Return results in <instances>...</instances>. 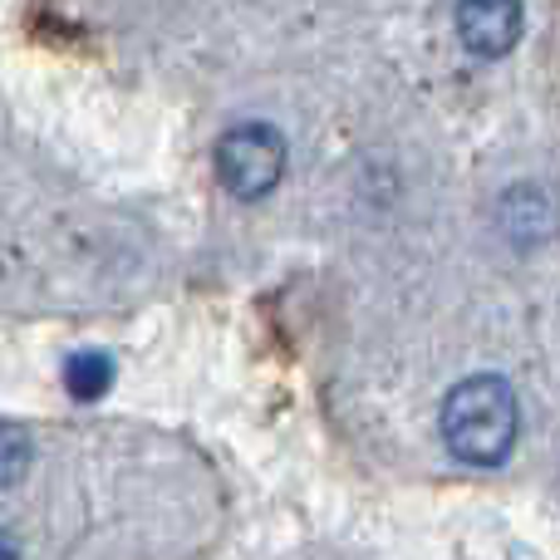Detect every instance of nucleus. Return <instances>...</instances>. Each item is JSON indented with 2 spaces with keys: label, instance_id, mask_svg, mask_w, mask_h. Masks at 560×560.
Listing matches in <instances>:
<instances>
[{
  "label": "nucleus",
  "instance_id": "1",
  "mask_svg": "<svg viewBox=\"0 0 560 560\" xmlns=\"http://www.w3.org/2000/svg\"><path fill=\"white\" fill-rule=\"evenodd\" d=\"M522 433V408L502 374H472L443 398V443L457 463L497 467L512 457Z\"/></svg>",
  "mask_w": 560,
  "mask_h": 560
},
{
  "label": "nucleus",
  "instance_id": "2",
  "mask_svg": "<svg viewBox=\"0 0 560 560\" xmlns=\"http://www.w3.org/2000/svg\"><path fill=\"white\" fill-rule=\"evenodd\" d=\"M217 177L242 202L276 192V183L285 177V138H280V128L242 124L232 133H222V143H217Z\"/></svg>",
  "mask_w": 560,
  "mask_h": 560
},
{
  "label": "nucleus",
  "instance_id": "3",
  "mask_svg": "<svg viewBox=\"0 0 560 560\" xmlns=\"http://www.w3.org/2000/svg\"><path fill=\"white\" fill-rule=\"evenodd\" d=\"M526 30L522 0H457V39L477 59H502Z\"/></svg>",
  "mask_w": 560,
  "mask_h": 560
},
{
  "label": "nucleus",
  "instance_id": "4",
  "mask_svg": "<svg viewBox=\"0 0 560 560\" xmlns=\"http://www.w3.org/2000/svg\"><path fill=\"white\" fill-rule=\"evenodd\" d=\"M502 226L512 232L516 246H536L551 232V207H546V197L536 192V187H516V192H506Z\"/></svg>",
  "mask_w": 560,
  "mask_h": 560
},
{
  "label": "nucleus",
  "instance_id": "5",
  "mask_svg": "<svg viewBox=\"0 0 560 560\" xmlns=\"http://www.w3.org/2000/svg\"><path fill=\"white\" fill-rule=\"evenodd\" d=\"M65 384H69V394H74L79 404L108 394V384H114V359H108L104 349H84V354H74L65 364Z\"/></svg>",
  "mask_w": 560,
  "mask_h": 560
},
{
  "label": "nucleus",
  "instance_id": "6",
  "mask_svg": "<svg viewBox=\"0 0 560 560\" xmlns=\"http://www.w3.org/2000/svg\"><path fill=\"white\" fill-rule=\"evenodd\" d=\"M30 457H35V447H30V433L20 423H0V492L5 487H15L20 477L30 472Z\"/></svg>",
  "mask_w": 560,
  "mask_h": 560
},
{
  "label": "nucleus",
  "instance_id": "7",
  "mask_svg": "<svg viewBox=\"0 0 560 560\" xmlns=\"http://www.w3.org/2000/svg\"><path fill=\"white\" fill-rule=\"evenodd\" d=\"M0 560H20V541L5 532V526H0Z\"/></svg>",
  "mask_w": 560,
  "mask_h": 560
}]
</instances>
